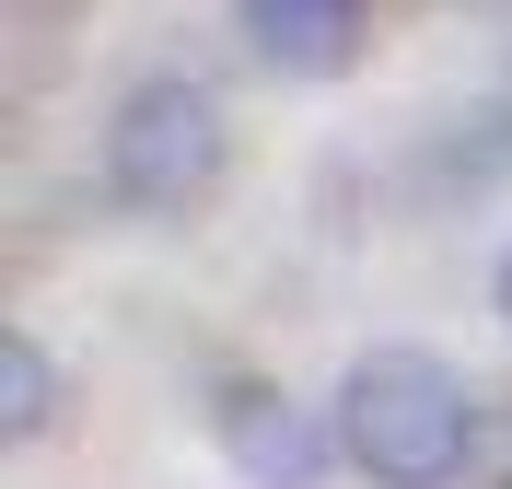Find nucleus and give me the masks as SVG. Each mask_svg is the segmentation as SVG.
<instances>
[{"label":"nucleus","mask_w":512,"mask_h":489,"mask_svg":"<svg viewBox=\"0 0 512 489\" xmlns=\"http://www.w3.org/2000/svg\"><path fill=\"white\" fill-rule=\"evenodd\" d=\"M338 455L373 489H454L478 455V396L431 350H361L338 385Z\"/></svg>","instance_id":"nucleus-1"},{"label":"nucleus","mask_w":512,"mask_h":489,"mask_svg":"<svg viewBox=\"0 0 512 489\" xmlns=\"http://www.w3.org/2000/svg\"><path fill=\"white\" fill-rule=\"evenodd\" d=\"M222 163H233V129H222V94L210 82H140L105 117V187L140 222H187L198 198L222 187Z\"/></svg>","instance_id":"nucleus-2"},{"label":"nucleus","mask_w":512,"mask_h":489,"mask_svg":"<svg viewBox=\"0 0 512 489\" xmlns=\"http://www.w3.org/2000/svg\"><path fill=\"white\" fill-rule=\"evenodd\" d=\"M210 431H222V455L245 466L256 489H315V478H326V431L303 420L280 385H256V373H233V385H222Z\"/></svg>","instance_id":"nucleus-3"},{"label":"nucleus","mask_w":512,"mask_h":489,"mask_svg":"<svg viewBox=\"0 0 512 489\" xmlns=\"http://www.w3.org/2000/svg\"><path fill=\"white\" fill-rule=\"evenodd\" d=\"M233 24L280 82H338L373 35V0H233Z\"/></svg>","instance_id":"nucleus-4"},{"label":"nucleus","mask_w":512,"mask_h":489,"mask_svg":"<svg viewBox=\"0 0 512 489\" xmlns=\"http://www.w3.org/2000/svg\"><path fill=\"white\" fill-rule=\"evenodd\" d=\"M47 408H59L47 350H35L24 326H0V443H35V431H47Z\"/></svg>","instance_id":"nucleus-5"},{"label":"nucleus","mask_w":512,"mask_h":489,"mask_svg":"<svg viewBox=\"0 0 512 489\" xmlns=\"http://www.w3.org/2000/svg\"><path fill=\"white\" fill-rule=\"evenodd\" d=\"M489 303H501V326H512V257H501V280H489Z\"/></svg>","instance_id":"nucleus-6"}]
</instances>
